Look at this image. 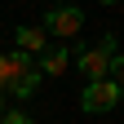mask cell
I'll list each match as a JSON object with an SVG mask.
<instances>
[{
	"instance_id": "cell-8",
	"label": "cell",
	"mask_w": 124,
	"mask_h": 124,
	"mask_svg": "<svg viewBox=\"0 0 124 124\" xmlns=\"http://www.w3.org/2000/svg\"><path fill=\"white\" fill-rule=\"evenodd\" d=\"M0 124H36V120H31L27 111H5V115H0Z\"/></svg>"
},
{
	"instance_id": "cell-6",
	"label": "cell",
	"mask_w": 124,
	"mask_h": 124,
	"mask_svg": "<svg viewBox=\"0 0 124 124\" xmlns=\"http://www.w3.org/2000/svg\"><path fill=\"white\" fill-rule=\"evenodd\" d=\"M40 53H44L40 58V71L44 75H62L71 67V49H62V44H58V49H40Z\"/></svg>"
},
{
	"instance_id": "cell-9",
	"label": "cell",
	"mask_w": 124,
	"mask_h": 124,
	"mask_svg": "<svg viewBox=\"0 0 124 124\" xmlns=\"http://www.w3.org/2000/svg\"><path fill=\"white\" fill-rule=\"evenodd\" d=\"M102 5H120V0H102Z\"/></svg>"
},
{
	"instance_id": "cell-4",
	"label": "cell",
	"mask_w": 124,
	"mask_h": 124,
	"mask_svg": "<svg viewBox=\"0 0 124 124\" xmlns=\"http://www.w3.org/2000/svg\"><path fill=\"white\" fill-rule=\"evenodd\" d=\"M75 58H80V75H89V80H102L106 67H111V49H75Z\"/></svg>"
},
{
	"instance_id": "cell-10",
	"label": "cell",
	"mask_w": 124,
	"mask_h": 124,
	"mask_svg": "<svg viewBox=\"0 0 124 124\" xmlns=\"http://www.w3.org/2000/svg\"><path fill=\"white\" fill-rule=\"evenodd\" d=\"M0 115H5V98H0Z\"/></svg>"
},
{
	"instance_id": "cell-11",
	"label": "cell",
	"mask_w": 124,
	"mask_h": 124,
	"mask_svg": "<svg viewBox=\"0 0 124 124\" xmlns=\"http://www.w3.org/2000/svg\"><path fill=\"white\" fill-rule=\"evenodd\" d=\"M9 5H22V0H9Z\"/></svg>"
},
{
	"instance_id": "cell-2",
	"label": "cell",
	"mask_w": 124,
	"mask_h": 124,
	"mask_svg": "<svg viewBox=\"0 0 124 124\" xmlns=\"http://www.w3.org/2000/svg\"><path fill=\"white\" fill-rule=\"evenodd\" d=\"M120 93H124V84H115L111 75H102V80H89V89H84L80 106H84L89 115H102V111H115V106H120Z\"/></svg>"
},
{
	"instance_id": "cell-7",
	"label": "cell",
	"mask_w": 124,
	"mask_h": 124,
	"mask_svg": "<svg viewBox=\"0 0 124 124\" xmlns=\"http://www.w3.org/2000/svg\"><path fill=\"white\" fill-rule=\"evenodd\" d=\"M106 75H111L115 84H124V58H120V53H111V67H106Z\"/></svg>"
},
{
	"instance_id": "cell-5",
	"label": "cell",
	"mask_w": 124,
	"mask_h": 124,
	"mask_svg": "<svg viewBox=\"0 0 124 124\" xmlns=\"http://www.w3.org/2000/svg\"><path fill=\"white\" fill-rule=\"evenodd\" d=\"M13 40H18V49L40 53L44 44H49V31H44V27H18V31H13Z\"/></svg>"
},
{
	"instance_id": "cell-1",
	"label": "cell",
	"mask_w": 124,
	"mask_h": 124,
	"mask_svg": "<svg viewBox=\"0 0 124 124\" xmlns=\"http://www.w3.org/2000/svg\"><path fill=\"white\" fill-rule=\"evenodd\" d=\"M40 84V67L31 62L27 49H13V53H0V89H9L13 98H31Z\"/></svg>"
},
{
	"instance_id": "cell-3",
	"label": "cell",
	"mask_w": 124,
	"mask_h": 124,
	"mask_svg": "<svg viewBox=\"0 0 124 124\" xmlns=\"http://www.w3.org/2000/svg\"><path fill=\"white\" fill-rule=\"evenodd\" d=\"M80 27H84V13L75 9V5H58V9H49V22H44V31L58 36V40H75V36H80Z\"/></svg>"
}]
</instances>
